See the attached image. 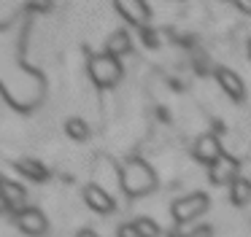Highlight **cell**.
<instances>
[{
    "label": "cell",
    "mask_w": 251,
    "mask_h": 237,
    "mask_svg": "<svg viewBox=\"0 0 251 237\" xmlns=\"http://www.w3.org/2000/svg\"><path fill=\"white\" fill-rule=\"evenodd\" d=\"M249 57H251V41H249Z\"/></svg>",
    "instance_id": "21"
},
{
    "label": "cell",
    "mask_w": 251,
    "mask_h": 237,
    "mask_svg": "<svg viewBox=\"0 0 251 237\" xmlns=\"http://www.w3.org/2000/svg\"><path fill=\"white\" fill-rule=\"evenodd\" d=\"M0 194L6 197V202H8V208L11 210H17V213H22L25 208H27V191H25L19 183H14V181H6V178L0 175Z\"/></svg>",
    "instance_id": "7"
},
{
    "label": "cell",
    "mask_w": 251,
    "mask_h": 237,
    "mask_svg": "<svg viewBox=\"0 0 251 237\" xmlns=\"http://www.w3.org/2000/svg\"><path fill=\"white\" fill-rule=\"evenodd\" d=\"M6 210H11V208H8L6 197H3V194H0V213H6Z\"/></svg>",
    "instance_id": "18"
},
{
    "label": "cell",
    "mask_w": 251,
    "mask_h": 237,
    "mask_svg": "<svg viewBox=\"0 0 251 237\" xmlns=\"http://www.w3.org/2000/svg\"><path fill=\"white\" fill-rule=\"evenodd\" d=\"M135 224V229H138V237H159L162 232H159V226L154 224L151 218H138V221H132Z\"/></svg>",
    "instance_id": "15"
},
{
    "label": "cell",
    "mask_w": 251,
    "mask_h": 237,
    "mask_svg": "<svg viewBox=\"0 0 251 237\" xmlns=\"http://www.w3.org/2000/svg\"><path fill=\"white\" fill-rule=\"evenodd\" d=\"M89 75L98 86H114L122 75V65L111 54H98V57L89 59Z\"/></svg>",
    "instance_id": "2"
},
{
    "label": "cell",
    "mask_w": 251,
    "mask_h": 237,
    "mask_svg": "<svg viewBox=\"0 0 251 237\" xmlns=\"http://www.w3.org/2000/svg\"><path fill=\"white\" fill-rule=\"evenodd\" d=\"M222 156H224L222 154V143H219L216 135H200V140L195 143V159L211 167L213 162H219Z\"/></svg>",
    "instance_id": "4"
},
{
    "label": "cell",
    "mask_w": 251,
    "mask_h": 237,
    "mask_svg": "<svg viewBox=\"0 0 251 237\" xmlns=\"http://www.w3.org/2000/svg\"><path fill=\"white\" fill-rule=\"evenodd\" d=\"M240 8H243V11H249V14H251V3H240Z\"/></svg>",
    "instance_id": "20"
},
{
    "label": "cell",
    "mask_w": 251,
    "mask_h": 237,
    "mask_svg": "<svg viewBox=\"0 0 251 237\" xmlns=\"http://www.w3.org/2000/svg\"><path fill=\"white\" fill-rule=\"evenodd\" d=\"M65 132L71 135L73 140H87L89 138V127H87V121H81V118H68Z\"/></svg>",
    "instance_id": "14"
},
{
    "label": "cell",
    "mask_w": 251,
    "mask_h": 237,
    "mask_svg": "<svg viewBox=\"0 0 251 237\" xmlns=\"http://www.w3.org/2000/svg\"><path fill=\"white\" fill-rule=\"evenodd\" d=\"M122 186L130 197H143L157 186V178H154V170L143 159H130L122 167Z\"/></svg>",
    "instance_id": "1"
},
{
    "label": "cell",
    "mask_w": 251,
    "mask_h": 237,
    "mask_svg": "<svg viewBox=\"0 0 251 237\" xmlns=\"http://www.w3.org/2000/svg\"><path fill=\"white\" fill-rule=\"evenodd\" d=\"M186 237H211V229H208V226H202V229H195L192 235H186Z\"/></svg>",
    "instance_id": "17"
},
{
    "label": "cell",
    "mask_w": 251,
    "mask_h": 237,
    "mask_svg": "<svg viewBox=\"0 0 251 237\" xmlns=\"http://www.w3.org/2000/svg\"><path fill=\"white\" fill-rule=\"evenodd\" d=\"M105 48H108V54H111V57H122V54H127V51L132 48L130 35H127L125 30H116L114 35L108 38V46H105Z\"/></svg>",
    "instance_id": "11"
},
{
    "label": "cell",
    "mask_w": 251,
    "mask_h": 237,
    "mask_svg": "<svg viewBox=\"0 0 251 237\" xmlns=\"http://www.w3.org/2000/svg\"><path fill=\"white\" fill-rule=\"evenodd\" d=\"M76 237H98V235H95V232L92 229H81V232H78V235Z\"/></svg>",
    "instance_id": "19"
},
{
    "label": "cell",
    "mask_w": 251,
    "mask_h": 237,
    "mask_svg": "<svg viewBox=\"0 0 251 237\" xmlns=\"http://www.w3.org/2000/svg\"><path fill=\"white\" fill-rule=\"evenodd\" d=\"M84 199H87V205L95 210V213H111V210H114V199H111V194H105L98 183H92V186L84 189Z\"/></svg>",
    "instance_id": "8"
},
{
    "label": "cell",
    "mask_w": 251,
    "mask_h": 237,
    "mask_svg": "<svg viewBox=\"0 0 251 237\" xmlns=\"http://www.w3.org/2000/svg\"><path fill=\"white\" fill-rule=\"evenodd\" d=\"M17 167H19V172H22V175L33 178V181H46V178H49L46 167L41 165L38 159H19V162H17Z\"/></svg>",
    "instance_id": "12"
},
{
    "label": "cell",
    "mask_w": 251,
    "mask_h": 237,
    "mask_svg": "<svg viewBox=\"0 0 251 237\" xmlns=\"http://www.w3.org/2000/svg\"><path fill=\"white\" fill-rule=\"evenodd\" d=\"M119 237H138L135 224H122V226H119Z\"/></svg>",
    "instance_id": "16"
},
{
    "label": "cell",
    "mask_w": 251,
    "mask_h": 237,
    "mask_svg": "<svg viewBox=\"0 0 251 237\" xmlns=\"http://www.w3.org/2000/svg\"><path fill=\"white\" fill-rule=\"evenodd\" d=\"M208 210V197L205 194H189V197H181L173 202V218L178 224H186V221L197 218Z\"/></svg>",
    "instance_id": "3"
},
{
    "label": "cell",
    "mask_w": 251,
    "mask_h": 237,
    "mask_svg": "<svg viewBox=\"0 0 251 237\" xmlns=\"http://www.w3.org/2000/svg\"><path fill=\"white\" fill-rule=\"evenodd\" d=\"M116 8H119V14L127 16L132 24H143V22L149 19L146 3H130V0H119V3H116Z\"/></svg>",
    "instance_id": "10"
},
{
    "label": "cell",
    "mask_w": 251,
    "mask_h": 237,
    "mask_svg": "<svg viewBox=\"0 0 251 237\" xmlns=\"http://www.w3.org/2000/svg\"><path fill=\"white\" fill-rule=\"evenodd\" d=\"M216 78H219V84H222V89L227 92L235 102L243 100V81H240L238 73H232V70H227V68H219L216 70Z\"/></svg>",
    "instance_id": "9"
},
{
    "label": "cell",
    "mask_w": 251,
    "mask_h": 237,
    "mask_svg": "<svg viewBox=\"0 0 251 237\" xmlns=\"http://www.w3.org/2000/svg\"><path fill=\"white\" fill-rule=\"evenodd\" d=\"M249 199H251V183L246 181V178H238V181L232 183V202L243 208Z\"/></svg>",
    "instance_id": "13"
},
{
    "label": "cell",
    "mask_w": 251,
    "mask_h": 237,
    "mask_svg": "<svg viewBox=\"0 0 251 237\" xmlns=\"http://www.w3.org/2000/svg\"><path fill=\"white\" fill-rule=\"evenodd\" d=\"M17 224H19V229L30 237H38L46 232V218L38 208H25L22 213H17Z\"/></svg>",
    "instance_id": "6"
},
{
    "label": "cell",
    "mask_w": 251,
    "mask_h": 237,
    "mask_svg": "<svg viewBox=\"0 0 251 237\" xmlns=\"http://www.w3.org/2000/svg\"><path fill=\"white\" fill-rule=\"evenodd\" d=\"M238 170H240L238 159H232V156L224 154L219 162H213V165H211V181L216 183V186H224V183H235V181L240 178Z\"/></svg>",
    "instance_id": "5"
}]
</instances>
